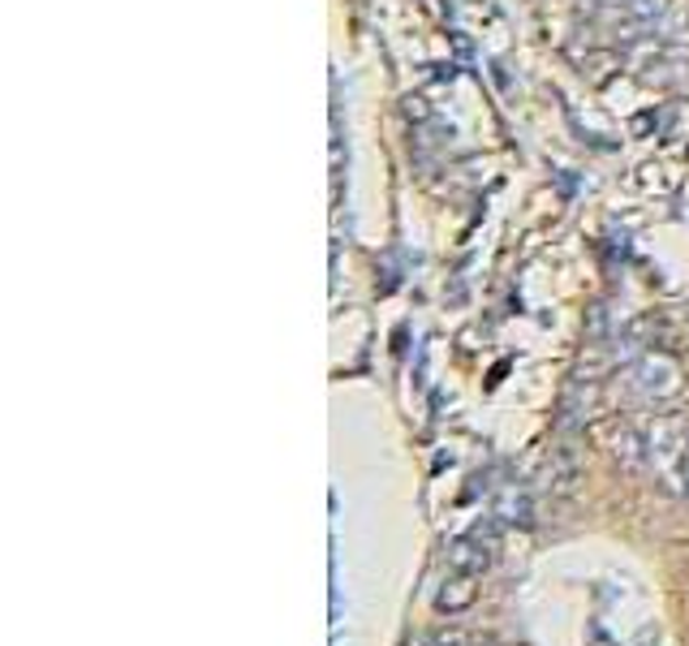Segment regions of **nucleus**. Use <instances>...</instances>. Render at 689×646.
<instances>
[{
  "label": "nucleus",
  "mask_w": 689,
  "mask_h": 646,
  "mask_svg": "<svg viewBox=\"0 0 689 646\" xmlns=\"http://www.w3.org/2000/svg\"><path fill=\"white\" fill-rule=\"evenodd\" d=\"M488 565H492V539H483V535H466V539L448 544V569H452V573H470V578H479Z\"/></svg>",
  "instance_id": "nucleus-1"
},
{
  "label": "nucleus",
  "mask_w": 689,
  "mask_h": 646,
  "mask_svg": "<svg viewBox=\"0 0 689 646\" xmlns=\"http://www.w3.org/2000/svg\"><path fill=\"white\" fill-rule=\"evenodd\" d=\"M474 595H479V591H474V578H470V573H452L440 591V612H461V607L474 603Z\"/></svg>",
  "instance_id": "nucleus-2"
},
{
  "label": "nucleus",
  "mask_w": 689,
  "mask_h": 646,
  "mask_svg": "<svg viewBox=\"0 0 689 646\" xmlns=\"http://www.w3.org/2000/svg\"><path fill=\"white\" fill-rule=\"evenodd\" d=\"M418 646H470L466 634H436V638H423Z\"/></svg>",
  "instance_id": "nucleus-3"
}]
</instances>
